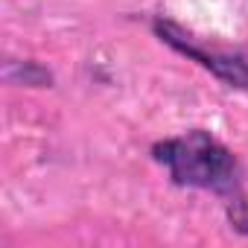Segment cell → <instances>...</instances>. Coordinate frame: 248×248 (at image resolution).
<instances>
[{
    "instance_id": "cell-4",
    "label": "cell",
    "mask_w": 248,
    "mask_h": 248,
    "mask_svg": "<svg viewBox=\"0 0 248 248\" xmlns=\"http://www.w3.org/2000/svg\"><path fill=\"white\" fill-rule=\"evenodd\" d=\"M225 210H228V222H231V228L248 236V196H245L242 190L233 193V196L225 202Z\"/></svg>"
},
{
    "instance_id": "cell-1",
    "label": "cell",
    "mask_w": 248,
    "mask_h": 248,
    "mask_svg": "<svg viewBox=\"0 0 248 248\" xmlns=\"http://www.w3.org/2000/svg\"><path fill=\"white\" fill-rule=\"evenodd\" d=\"M152 158L167 170L175 187L210 190L225 199L242 190L239 187V178H242L239 158L216 135L204 129H190L184 135L158 140L152 146Z\"/></svg>"
},
{
    "instance_id": "cell-2",
    "label": "cell",
    "mask_w": 248,
    "mask_h": 248,
    "mask_svg": "<svg viewBox=\"0 0 248 248\" xmlns=\"http://www.w3.org/2000/svg\"><path fill=\"white\" fill-rule=\"evenodd\" d=\"M152 32L172 47L175 53L193 59L196 64H202L204 70H210L219 82H225L228 88H239L248 91V53L242 50H219V47H207L202 44L196 35H190L184 27H178L175 21L167 18H155L152 21Z\"/></svg>"
},
{
    "instance_id": "cell-3",
    "label": "cell",
    "mask_w": 248,
    "mask_h": 248,
    "mask_svg": "<svg viewBox=\"0 0 248 248\" xmlns=\"http://www.w3.org/2000/svg\"><path fill=\"white\" fill-rule=\"evenodd\" d=\"M6 79L9 82H24V85H32V88H50V82H53L50 70H44L38 62H9Z\"/></svg>"
}]
</instances>
